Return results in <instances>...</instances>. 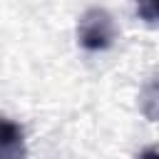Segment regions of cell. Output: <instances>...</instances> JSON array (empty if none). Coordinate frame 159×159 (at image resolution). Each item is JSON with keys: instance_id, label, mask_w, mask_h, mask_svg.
Segmentation results:
<instances>
[{"instance_id": "obj_4", "label": "cell", "mask_w": 159, "mask_h": 159, "mask_svg": "<svg viewBox=\"0 0 159 159\" xmlns=\"http://www.w3.org/2000/svg\"><path fill=\"white\" fill-rule=\"evenodd\" d=\"M137 12L142 20L157 22L159 20V0H137Z\"/></svg>"}, {"instance_id": "obj_1", "label": "cell", "mask_w": 159, "mask_h": 159, "mask_svg": "<svg viewBox=\"0 0 159 159\" xmlns=\"http://www.w3.org/2000/svg\"><path fill=\"white\" fill-rule=\"evenodd\" d=\"M114 37H117L114 17L104 7H89V10L82 12L80 22H77V42L87 52L109 50Z\"/></svg>"}, {"instance_id": "obj_2", "label": "cell", "mask_w": 159, "mask_h": 159, "mask_svg": "<svg viewBox=\"0 0 159 159\" xmlns=\"http://www.w3.org/2000/svg\"><path fill=\"white\" fill-rule=\"evenodd\" d=\"M22 157H25L22 127L12 119L0 117V159H22Z\"/></svg>"}, {"instance_id": "obj_5", "label": "cell", "mask_w": 159, "mask_h": 159, "mask_svg": "<svg viewBox=\"0 0 159 159\" xmlns=\"http://www.w3.org/2000/svg\"><path fill=\"white\" fill-rule=\"evenodd\" d=\"M137 159H159V149H144L137 154Z\"/></svg>"}, {"instance_id": "obj_3", "label": "cell", "mask_w": 159, "mask_h": 159, "mask_svg": "<svg viewBox=\"0 0 159 159\" xmlns=\"http://www.w3.org/2000/svg\"><path fill=\"white\" fill-rule=\"evenodd\" d=\"M139 107L142 114L152 122H159V72L142 87L139 92Z\"/></svg>"}]
</instances>
